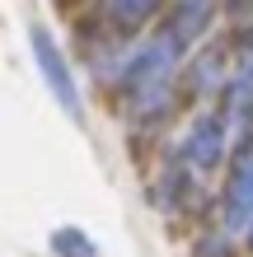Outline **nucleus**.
Masks as SVG:
<instances>
[{
	"instance_id": "11",
	"label": "nucleus",
	"mask_w": 253,
	"mask_h": 257,
	"mask_svg": "<svg viewBox=\"0 0 253 257\" xmlns=\"http://www.w3.org/2000/svg\"><path fill=\"white\" fill-rule=\"evenodd\" d=\"M248 248H253V224H248Z\"/></svg>"
},
{
	"instance_id": "4",
	"label": "nucleus",
	"mask_w": 253,
	"mask_h": 257,
	"mask_svg": "<svg viewBox=\"0 0 253 257\" xmlns=\"http://www.w3.org/2000/svg\"><path fill=\"white\" fill-rule=\"evenodd\" d=\"M225 150H230L225 122H220V117H211V112H202L197 122H192V131H188V159L197 164L202 173H211V169H220V164H225Z\"/></svg>"
},
{
	"instance_id": "9",
	"label": "nucleus",
	"mask_w": 253,
	"mask_h": 257,
	"mask_svg": "<svg viewBox=\"0 0 253 257\" xmlns=\"http://www.w3.org/2000/svg\"><path fill=\"white\" fill-rule=\"evenodd\" d=\"M52 248H56V257H94V243H89L80 229H56Z\"/></svg>"
},
{
	"instance_id": "8",
	"label": "nucleus",
	"mask_w": 253,
	"mask_h": 257,
	"mask_svg": "<svg viewBox=\"0 0 253 257\" xmlns=\"http://www.w3.org/2000/svg\"><path fill=\"white\" fill-rule=\"evenodd\" d=\"M230 70H225V52L211 47L197 56V66H192V84H197V94H206V89H225Z\"/></svg>"
},
{
	"instance_id": "5",
	"label": "nucleus",
	"mask_w": 253,
	"mask_h": 257,
	"mask_svg": "<svg viewBox=\"0 0 253 257\" xmlns=\"http://www.w3.org/2000/svg\"><path fill=\"white\" fill-rule=\"evenodd\" d=\"M211 19H216V0H174V14H169L164 38L183 52L188 42H197L206 28H211Z\"/></svg>"
},
{
	"instance_id": "6",
	"label": "nucleus",
	"mask_w": 253,
	"mask_h": 257,
	"mask_svg": "<svg viewBox=\"0 0 253 257\" xmlns=\"http://www.w3.org/2000/svg\"><path fill=\"white\" fill-rule=\"evenodd\" d=\"M225 117H234V122L253 117V61H244L225 80Z\"/></svg>"
},
{
	"instance_id": "2",
	"label": "nucleus",
	"mask_w": 253,
	"mask_h": 257,
	"mask_svg": "<svg viewBox=\"0 0 253 257\" xmlns=\"http://www.w3.org/2000/svg\"><path fill=\"white\" fill-rule=\"evenodd\" d=\"M28 42H33V56H38V70H42V80H47V89H52V98L61 103V108L75 117H85V108H80V89H75V80H70V66H66V56H61V47L52 42V33L42 24H33V33H28Z\"/></svg>"
},
{
	"instance_id": "3",
	"label": "nucleus",
	"mask_w": 253,
	"mask_h": 257,
	"mask_svg": "<svg viewBox=\"0 0 253 257\" xmlns=\"http://www.w3.org/2000/svg\"><path fill=\"white\" fill-rule=\"evenodd\" d=\"M225 224L230 229H248L253 224V145L234 155V173L225 183Z\"/></svg>"
},
{
	"instance_id": "7",
	"label": "nucleus",
	"mask_w": 253,
	"mask_h": 257,
	"mask_svg": "<svg viewBox=\"0 0 253 257\" xmlns=\"http://www.w3.org/2000/svg\"><path fill=\"white\" fill-rule=\"evenodd\" d=\"M159 14V0H108V19L117 33H136Z\"/></svg>"
},
{
	"instance_id": "10",
	"label": "nucleus",
	"mask_w": 253,
	"mask_h": 257,
	"mask_svg": "<svg viewBox=\"0 0 253 257\" xmlns=\"http://www.w3.org/2000/svg\"><path fill=\"white\" fill-rule=\"evenodd\" d=\"M197 257H230V243H225V238H202V243H197Z\"/></svg>"
},
{
	"instance_id": "1",
	"label": "nucleus",
	"mask_w": 253,
	"mask_h": 257,
	"mask_svg": "<svg viewBox=\"0 0 253 257\" xmlns=\"http://www.w3.org/2000/svg\"><path fill=\"white\" fill-rule=\"evenodd\" d=\"M174 66H178V47L169 38L145 42L127 61V98H131L141 122H155V117L169 112V103H174Z\"/></svg>"
}]
</instances>
